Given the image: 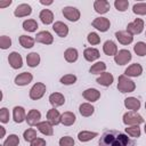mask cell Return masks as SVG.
I'll return each instance as SVG.
<instances>
[{
  "mask_svg": "<svg viewBox=\"0 0 146 146\" xmlns=\"http://www.w3.org/2000/svg\"><path fill=\"white\" fill-rule=\"evenodd\" d=\"M145 110H146V103H145Z\"/></svg>",
  "mask_w": 146,
  "mask_h": 146,
  "instance_id": "cell-52",
  "label": "cell"
},
{
  "mask_svg": "<svg viewBox=\"0 0 146 146\" xmlns=\"http://www.w3.org/2000/svg\"><path fill=\"white\" fill-rule=\"evenodd\" d=\"M111 8V5L107 0H96L94 2V9L98 14H106Z\"/></svg>",
  "mask_w": 146,
  "mask_h": 146,
  "instance_id": "cell-17",
  "label": "cell"
},
{
  "mask_svg": "<svg viewBox=\"0 0 146 146\" xmlns=\"http://www.w3.org/2000/svg\"><path fill=\"white\" fill-rule=\"evenodd\" d=\"M103 51H104V54L107 55V56H115L116 52H117V46L115 44L114 41L107 40V41L104 42Z\"/></svg>",
  "mask_w": 146,
  "mask_h": 146,
  "instance_id": "cell-21",
  "label": "cell"
},
{
  "mask_svg": "<svg viewBox=\"0 0 146 146\" xmlns=\"http://www.w3.org/2000/svg\"><path fill=\"white\" fill-rule=\"evenodd\" d=\"M60 82L63 84L70 86V84H74L76 82V76L74 74H65L60 78Z\"/></svg>",
  "mask_w": 146,
  "mask_h": 146,
  "instance_id": "cell-41",
  "label": "cell"
},
{
  "mask_svg": "<svg viewBox=\"0 0 146 146\" xmlns=\"http://www.w3.org/2000/svg\"><path fill=\"white\" fill-rule=\"evenodd\" d=\"M75 114L72 113V112H64L62 114V117H60V123H63L64 125L68 127V125H72L74 122H75Z\"/></svg>",
  "mask_w": 146,
  "mask_h": 146,
  "instance_id": "cell-30",
  "label": "cell"
},
{
  "mask_svg": "<svg viewBox=\"0 0 146 146\" xmlns=\"http://www.w3.org/2000/svg\"><path fill=\"white\" fill-rule=\"evenodd\" d=\"M141 73H143V67H141V65L138 64V63H135V64L129 65V66L125 68V71H124V75L131 76V78H137V76H139Z\"/></svg>",
  "mask_w": 146,
  "mask_h": 146,
  "instance_id": "cell-11",
  "label": "cell"
},
{
  "mask_svg": "<svg viewBox=\"0 0 146 146\" xmlns=\"http://www.w3.org/2000/svg\"><path fill=\"white\" fill-rule=\"evenodd\" d=\"M36 128L38 130L44 135V136H52L54 135V129H52V124L48 121H42V122H39L36 124Z\"/></svg>",
  "mask_w": 146,
  "mask_h": 146,
  "instance_id": "cell-20",
  "label": "cell"
},
{
  "mask_svg": "<svg viewBox=\"0 0 146 146\" xmlns=\"http://www.w3.org/2000/svg\"><path fill=\"white\" fill-rule=\"evenodd\" d=\"M97 136H98V133H97V132L86 131V130L80 131V132L78 133V138H79V140H80V141H82V143L89 141V140L94 139V138H95V137H97Z\"/></svg>",
  "mask_w": 146,
  "mask_h": 146,
  "instance_id": "cell-32",
  "label": "cell"
},
{
  "mask_svg": "<svg viewBox=\"0 0 146 146\" xmlns=\"http://www.w3.org/2000/svg\"><path fill=\"white\" fill-rule=\"evenodd\" d=\"M13 117L16 123H22L23 121H26V113H25L24 107L15 106L13 110Z\"/></svg>",
  "mask_w": 146,
  "mask_h": 146,
  "instance_id": "cell-18",
  "label": "cell"
},
{
  "mask_svg": "<svg viewBox=\"0 0 146 146\" xmlns=\"http://www.w3.org/2000/svg\"><path fill=\"white\" fill-rule=\"evenodd\" d=\"M35 41L40 42V43H43V44H51L54 42V36L48 31H41V32L36 33Z\"/></svg>",
  "mask_w": 146,
  "mask_h": 146,
  "instance_id": "cell-13",
  "label": "cell"
},
{
  "mask_svg": "<svg viewBox=\"0 0 146 146\" xmlns=\"http://www.w3.org/2000/svg\"><path fill=\"white\" fill-rule=\"evenodd\" d=\"M124 106L128 110L137 112L140 108V100L136 97H128V98L124 99Z\"/></svg>",
  "mask_w": 146,
  "mask_h": 146,
  "instance_id": "cell-26",
  "label": "cell"
},
{
  "mask_svg": "<svg viewBox=\"0 0 146 146\" xmlns=\"http://www.w3.org/2000/svg\"><path fill=\"white\" fill-rule=\"evenodd\" d=\"M39 18L41 19V22L44 24V25H49L54 22V14L51 10L49 9H42L40 11V15H39Z\"/></svg>",
  "mask_w": 146,
  "mask_h": 146,
  "instance_id": "cell-27",
  "label": "cell"
},
{
  "mask_svg": "<svg viewBox=\"0 0 146 146\" xmlns=\"http://www.w3.org/2000/svg\"><path fill=\"white\" fill-rule=\"evenodd\" d=\"M78 57H79V52H78V50L75 48H67L64 51V58L68 63L76 62L78 60Z\"/></svg>",
  "mask_w": 146,
  "mask_h": 146,
  "instance_id": "cell-28",
  "label": "cell"
},
{
  "mask_svg": "<svg viewBox=\"0 0 146 146\" xmlns=\"http://www.w3.org/2000/svg\"><path fill=\"white\" fill-rule=\"evenodd\" d=\"M26 63L30 67H36L40 64V55L38 52H30L26 56Z\"/></svg>",
  "mask_w": 146,
  "mask_h": 146,
  "instance_id": "cell-31",
  "label": "cell"
},
{
  "mask_svg": "<svg viewBox=\"0 0 146 146\" xmlns=\"http://www.w3.org/2000/svg\"><path fill=\"white\" fill-rule=\"evenodd\" d=\"M46 84L42 82H36L31 89H30V98L33 100H38L42 98V96L46 92Z\"/></svg>",
  "mask_w": 146,
  "mask_h": 146,
  "instance_id": "cell-4",
  "label": "cell"
},
{
  "mask_svg": "<svg viewBox=\"0 0 146 146\" xmlns=\"http://www.w3.org/2000/svg\"><path fill=\"white\" fill-rule=\"evenodd\" d=\"M33 80V75L29 72H23L21 74H18L16 78H15V83L17 86H26L29 84L31 81Z\"/></svg>",
  "mask_w": 146,
  "mask_h": 146,
  "instance_id": "cell-22",
  "label": "cell"
},
{
  "mask_svg": "<svg viewBox=\"0 0 146 146\" xmlns=\"http://www.w3.org/2000/svg\"><path fill=\"white\" fill-rule=\"evenodd\" d=\"M114 6L116 8V10L119 11H125L129 7V1L128 0H115L114 1Z\"/></svg>",
  "mask_w": 146,
  "mask_h": 146,
  "instance_id": "cell-42",
  "label": "cell"
},
{
  "mask_svg": "<svg viewBox=\"0 0 146 146\" xmlns=\"http://www.w3.org/2000/svg\"><path fill=\"white\" fill-rule=\"evenodd\" d=\"M125 132L135 138L140 137V128L139 125H128V128H125Z\"/></svg>",
  "mask_w": 146,
  "mask_h": 146,
  "instance_id": "cell-39",
  "label": "cell"
},
{
  "mask_svg": "<svg viewBox=\"0 0 146 146\" xmlns=\"http://www.w3.org/2000/svg\"><path fill=\"white\" fill-rule=\"evenodd\" d=\"M31 146H46V140H44L43 138L36 137V138L31 143Z\"/></svg>",
  "mask_w": 146,
  "mask_h": 146,
  "instance_id": "cell-47",
  "label": "cell"
},
{
  "mask_svg": "<svg viewBox=\"0 0 146 146\" xmlns=\"http://www.w3.org/2000/svg\"><path fill=\"white\" fill-rule=\"evenodd\" d=\"M133 51L138 55V56H145L146 55V43L143 42V41H139L137 42L135 46H133Z\"/></svg>",
  "mask_w": 146,
  "mask_h": 146,
  "instance_id": "cell-37",
  "label": "cell"
},
{
  "mask_svg": "<svg viewBox=\"0 0 146 146\" xmlns=\"http://www.w3.org/2000/svg\"><path fill=\"white\" fill-rule=\"evenodd\" d=\"M60 117H62V114H59V112L56 110V108H51L47 112V119H48V122H50L52 125H57L60 123Z\"/></svg>",
  "mask_w": 146,
  "mask_h": 146,
  "instance_id": "cell-24",
  "label": "cell"
},
{
  "mask_svg": "<svg viewBox=\"0 0 146 146\" xmlns=\"http://www.w3.org/2000/svg\"><path fill=\"white\" fill-rule=\"evenodd\" d=\"M83 98L88 102H97L99 98H100V91H98L97 89L95 88H89V89H86L82 94Z\"/></svg>",
  "mask_w": 146,
  "mask_h": 146,
  "instance_id": "cell-16",
  "label": "cell"
},
{
  "mask_svg": "<svg viewBox=\"0 0 146 146\" xmlns=\"http://www.w3.org/2000/svg\"><path fill=\"white\" fill-rule=\"evenodd\" d=\"M19 144V138L17 135H9L7 137V139L3 141V145L2 146H18Z\"/></svg>",
  "mask_w": 146,
  "mask_h": 146,
  "instance_id": "cell-38",
  "label": "cell"
},
{
  "mask_svg": "<svg viewBox=\"0 0 146 146\" xmlns=\"http://www.w3.org/2000/svg\"><path fill=\"white\" fill-rule=\"evenodd\" d=\"M0 130H1V137H5V135H6V130H5V127H0Z\"/></svg>",
  "mask_w": 146,
  "mask_h": 146,
  "instance_id": "cell-50",
  "label": "cell"
},
{
  "mask_svg": "<svg viewBox=\"0 0 146 146\" xmlns=\"http://www.w3.org/2000/svg\"><path fill=\"white\" fill-rule=\"evenodd\" d=\"M123 123L125 125H139L144 122V119L140 114H138L135 111H129L123 114Z\"/></svg>",
  "mask_w": 146,
  "mask_h": 146,
  "instance_id": "cell-3",
  "label": "cell"
},
{
  "mask_svg": "<svg viewBox=\"0 0 146 146\" xmlns=\"http://www.w3.org/2000/svg\"><path fill=\"white\" fill-rule=\"evenodd\" d=\"M23 29L27 32H34L38 29V23L35 19H26L23 22Z\"/></svg>",
  "mask_w": 146,
  "mask_h": 146,
  "instance_id": "cell-35",
  "label": "cell"
},
{
  "mask_svg": "<svg viewBox=\"0 0 146 146\" xmlns=\"http://www.w3.org/2000/svg\"><path fill=\"white\" fill-rule=\"evenodd\" d=\"M115 38L121 44H130L133 41V35L130 34L128 31H117L115 32Z\"/></svg>",
  "mask_w": 146,
  "mask_h": 146,
  "instance_id": "cell-9",
  "label": "cell"
},
{
  "mask_svg": "<svg viewBox=\"0 0 146 146\" xmlns=\"http://www.w3.org/2000/svg\"><path fill=\"white\" fill-rule=\"evenodd\" d=\"M99 56H100L99 55V50L96 49V48H91V47L90 48H86L84 51H83V57L88 62H94V60L98 59Z\"/></svg>",
  "mask_w": 146,
  "mask_h": 146,
  "instance_id": "cell-25",
  "label": "cell"
},
{
  "mask_svg": "<svg viewBox=\"0 0 146 146\" xmlns=\"http://www.w3.org/2000/svg\"><path fill=\"white\" fill-rule=\"evenodd\" d=\"M31 13H32V8H31L30 5H27V3H21V5H18L15 8L14 15L16 17H25V16L31 15Z\"/></svg>",
  "mask_w": 146,
  "mask_h": 146,
  "instance_id": "cell-15",
  "label": "cell"
},
{
  "mask_svg": "<svg viewBox=\"0 0 146 146\" xmlns=\"http://www.w3.org/2000/svg\"><path fill=\"white\" fill-rule=\"evenodd\" d=\"M91 25H92V27H95L96 30H98L100 32H106L110 29L111 23H110V19L106 17H97L92 21Z\"/></svg>",
  "mask_w": 146,
  "mask_h": 146,
  "instance_id": "cell-8",
  "label": "cell"
},
{
  "mask_svg": "<svg viewBox=\"0 0 146 146\" xmlns=\"http://www.w3.org/2000/svg\"><path fill=\"white\" fill-rule=\"evenodd\" d=\"M8 62H9V65L15 68V70H18L23 66V59H22V56L16 52V51H13L9 54L8 56Z\"/></svg>",
  "mask_w": 146,
  "mask_h": 146,
  "instance_id": "cell-10",
  "label": "cell"
},
{
  "mask_svg": "<svg viewBox=\"0 0 146 146\" xmlns=\"http://www.w3.org/2000/svg\"><path fill=\"white\" fill-rule=\"evenodd\" d=\"M34 42H35V39H33L32 36H29V35H21L19 36V43L23 48H32L34 46Z\"/></svg>",
  "mask_w": 146,
  "mask_h": 146,
  "instance_id": "cell-33",
  "label": "cell"
},
{
  "mask_svg": "<svg viewBox=\"0 0 146 146\" xmlns=\"http://www.w3.org/2000/svg\"><path fill=\"white\" fill-rule=\"evenodd\" d=\"M87 40L91 46H96V44H98L100 42V36L96 32H90L88 34V36H87Z\"/></svg>",
  "mask_w": 146,
  "mask_h": 146,
  "instance_id": "cell-43",
  "label": "cell"
},
{
  "mask_svg": "<svg viewBox=\"0 0 146 146\" xmlns=\"http://www.w3.org/2000/svg\"><path fill=\"white\" fill-rule=\"evenodd\" d=\"M144 30V21L141 18H136L133 22L127 25V31L130 34H140Z\"/></svg>",
  "mask_w": 146,
  "mask_h": 146,
  "instance_id": "cell-7",
  "label": "cell"
},
{
  "mask_svg": "<svg viewBox=\"0 0 146 146\" xmlns=\"http://www.w3.org/2000/svg\"><path fill=\"white\" fill-rule=\"evenodd\" d=\"M59 146H74V139L70 136H64L59 139Z\"/></svg>",
  "mask_w": 146,
  "mask_h": 146,
  "instance_id": "cell-45",
  "label": "cell"
},
{
  "mask_svg": "<svg viewBox=\"0 0 146 146\" xmlns=\"http://www.w3.org/2000/svg\"><path fill=\"white\" fill-rule=\"evenodd\" d=\"M11 46V39L7 35H1L0 36V48L1 49H8Z\"/></svg>",
  "mask_w": 146,
  "mask_h": 146,
  "instance_id": "cell-44",
  "label": "cell"
},
{
  "mask_svg": "<svg viewBox=\"0 0 146 146\" xmlns=\"http://www.w3.org/2000/svg\"><path fill=\"white\" fill-rule=\"evenodd\" d=\"M117 89L122 94L132 92L136 89V83L131 79H129V76L121 74V75H119V79H117Z\"/></svg>",
  "mask_w": 146,
  "mask_h": 146,
  "instance_id": "cell-2",
  "label": "cell"
},
{
  "mask_svg": "<svg viewBox=\"0 0 146 146\" xmlns=\"http://www.w3.org/2000/svg\"><path fill=\"white\" fill-rule=\"evenodd\" d=\"M79 112H80V114H81L82 116L88 117V116H91V115L94 114L95 107H94L91 104H89V103H82V104L80 105V107H79Z\"/></svg>",
  "mask_w": 146,
  "mask_h": 146,
  "instance_id": "cell-29",
  "label": "cell"
},
{
  "mask_svg": "<svg viewBox=\"0 0 146 146\" xmlns=\"http://www.w3.org/2000/svg\"><path fill=\"white\" fill-rule=\"evenodd\" d=\"M63 15L70 22H78L80 19V16H81L80 10L78 8L71 7V6H67V7L63 8Z\"/></svg>",
  "mask_w": 146,
  "mask_h": 146,
  "instance_id": "cell-5",
  "label": "cell"
},
{
  "mask_svg": "<svg viewBox=\"0 0 146 146\" xmlns=\"http://www.w3.org/2000/svg\"><path fill=\"white\" fill-rule=\"evenodd\" d=\"M145 133H146V123H145Z\"/></svg>",
  "mask_w": 146,
  "mask_h": 146,
  "instance_id": "cell-51",
  "label": "cell"
},
{
  "mask_svg": "<svg viewBox=\"0 0 146 146\" xmlns=\"http://www.w3.org/2000/svg\"><path fill=\"white\" fill-rule=\"evenodd\" d=\"M52 30H54L55 33H57V35L60 36V38H65V36H67V34H68V26H67L65 23L60 22V21L55 22V23L52 24Z\"/></svg>",
  "mask_w": 146,
  "mask_h": 146,
  "instance_id": "cell-12",
  "label": "cell"
},
{
  "mask_svg": "<svg viewBox=\"0 0 146 146\" xmlns=\"http://www.w3.org/2000/svg\"><path fill=\"white\" fill-rule=\"evenodd\" d=\"M132 56H131V52L127 49H121L116 52V55L114 56V62L117 64V65H125L128 64L130 60H131Z\"/></svg>",
  "mask_w": 146,
  "mask_h": 146,
  "instance_id": "cell-6",
  "label": "cell"
},
{
  "mask_svg": "<svg viewBox=\"0 0 146 146\" xmlns=\"http://www.w3.org/2000/svg\"><path fill=\"white\" fill-rule=\"evenodd\" d=\"M132 11L136 15H146V2H137L132 7Z\"/></svg>",
  "mask_w": 146,
  "mask_h": 146,
  "instance_id": "cell-36",
  "label": "cell"
},
{
  "mask_svg": "<svg viewBox=\"0 0 146 146\" xmlns=\"http://www.w3.org/2000/svg\"><path fill=\"white\" fill-rule=\"evenodd\" d=\"M0 121L2 123H7L9 121V111L6 107H2L0 110Z\"/></svg>",
  "mask_w": 146,
  "mask_h": 146,
  "instance_id": "cell-46",
  "label": "cell"
},
{
  "mask_svg": "<svg viewBox=\"0 0 146 146\" xmlns=\"http://www.w3.org/2000/svg\"><path fill=\"white\" fill-rule=\"evenodd\" d=\"M105 70H106V64L104 62H97V63L92 64L89 72L91 74H100V73H104Z\"/></svg>",
  "mask_w": 146,
  "mask_h": 146,
  "instance_id": "cell-34",
  "label": "cell"
},
{
  "mask_svg": "<svg viewBox=\"0 0 146 146\" xmlns=\"http://www.w3.org/2000/svg\"><path fill=\"white\" fill-rule=\"evenodd\" d=\"M99 146H135V141L117 130L105 131L99 138Z\"/></svg>",
  "mask_w": 146,
  "mask_h": 146,
  "instance_id": "cell-1",
  "label": "cell"
},
{
  "mask_svg": "<svg viewBox=\"0 0 146 146\" xmlns=\"http://www.w3.org/2000/svg\"><path fill=\"white\" fill-rule=\"evenodd\" d=\"M97 83L100 84V86H104V87H108L113 83L114 81V76L112 75V73H108V72H104L102 73L98 78H97Z\"/></svg>",
  "mask_w": 146,
  "mask_h": 146,
  "instance_id": "cell-23",
  "label": "cell"
},
{
  "mask_svg": "<svg viewBox=\"0 0 146 146\" xmlns=\"http://www.w3.org/2000/svg\"><path fill=\"white\" fill-rule=\"evenodd\" d=\"M49 103L51 104V106L54 108L55 107H58V106H62L65 103V97L60 92H52L49 96Z\"/></svg>",
  "mask_w": 146,
  "mask_h": 146,
  "instance_id": "cell-19",
  "label": "cell"
},
{
  "mask_svg": "<svg viewBox=\"0 0 146 146\" xmlns=\"http://www.w3.org/2000/svg\"><path fill=\"white\" fill-rule=\"evenodd\" d=\"M40 119H41V113L38 110H30L27 112L26 122H27L29 125H31V127L36 125L40 122Z\"/></svg>",
  "mask_w": 146,
  "mask_h": 146,
  "instance_id": "cell-14",
  "label": "cell"
},
{
  "mask_svg": "<svg viewBox=\"0 0 146 146\" xmlns=\"http://www.w3.org/2000/svg\"><path fill=\"white\" fill-rule=\"evenodd\" d=\"M23 137H24V140H25V141H30V143H32V141L36 138V131H35L34 129L30 128V129H27V130L24 131Z\"/></svg>",
  "mask_w": 146,
  "mask_h": 146,
  "instance_id": "cell-40",
  "label": "cell"
},
{
  "mask_svg": "<svg viewBox=\"0 0 146 146\" xmlns=\"http://www.w3.org/2000/svg\"><path fill=\"white\" fill-rule=\"evenodd\" d=\"M40 3L43 5V6H50V5H52V0H48V1H46V0H40Z\"/></svg>",
  "mask_w": 146,
  "mask_h": 146,
  "instance_id": "cell-49",
  "label": "cell"
},
{
  "mask_svg": "<svg viewBox=\"0 0 146 146\" xmlns=\"http://www.w3.org/2000/svg\"><path fill=\"white\" fill-rule=\"evenodd\" d=\"M11 5V0H8V1H0V8H5L7 6H10Z\"/></svg>",
  "mask_w": 146,
  "mask_h": 146,
  "instance_id": "cell-48",
  "label": "cell"
}]
</instances>
